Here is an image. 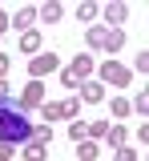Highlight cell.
<instances>
[{
    "label": "cell",
    "mask_w": 149,
    "mask_h": 161,
    "mask_svg": "<svg viewBox=\"0 0 149 161\" xmlns=\"http://www.w3.org/2000/svg\"><path fill=\"white\" fill-rule=\"evenodd\" d=\"M48 137H52V129H48V125H32V141L48 145Z\"/></svg>",
    "instance_id": "obj_20"
},
{
    "label": "cell",
    "mask_w": 149,
    "mask_h": 161,
    "mask_svg": "<svg viewBox=\"0 0 149 161\" xmlns=\"http://www.w3.org/2000/svg\"><path fill=\"white\" fill-rule=\"evenodd\" d=\"M61 69V60H57V53H36V57L28 60V73H32V80L48 77V73H57Z\"/></svg>",
    "instance_id": "obj_4"
},
{
    "label": "cell",
    "mask_w": 149,
    "mask_h": 161,
    "mask_svg": "<svg viewBox=\"0 0 149 161\" xmlns=\"http://www.w3.org/2000/svg\"><path fill=\"white\" fill-rule=\"evenodd\" d=\"M101 16H105L109 24L117 28V24H125V16H129V4H105V8H101Z\"/></svg>",
    "instance_id": "obj_11"
},
{
    "label": "cell",
    "mask_w": 149,
    "mask_h": 161,
    "mask_svg": "<svg viewBox=\"0 0 149 161\" xmlns=\"http://www.w3.org/2000/svg\"><path fill=\"white\" fill-rule=\"evenodd\" d=\"M77 113H81V101L69 97V101H44L41 105V117L48 121V125H57V121H77Z\"/></svg>",
    "instance_id": "obj_2"
},
{
    "label": "cell",
    "mask_w": 149,
    "mask_h": 161,
    "mask_svg": "<svg viewBox=\"0 0 149 161\" xmlns=\"http://www.w3.org/2000/svg\"><path fill=\"white\" fill-rule=\"evenodd\" d=\"M4 28H8V12L0 8V36H4Z\"/></svg>",
    "instance_id": "obj_27"
},
{
    "label": "cell",
    "mask_w": 149,
    "mask_h": 161,
    "mask_svg": "<svg viewBox=\"0 0 149 161\" xmlns=\"http://www.w3.org/2000/svg\"><path fill=\"white\" fill-rule=\"evenodd\" d=\"M109 133V121H93V125H89V137H105Z\"/></svg>",
    "instance_id": "obj_23"
},
{
    "label": "cell",
    "mask_w": 149,
    "mask_h": 161,
    "mask_svg": "<svg viewBox=\"0 0 149 161\" xmlns=\"http://www.w3.org/2000/svg\"><path fill=\"white\" fill-rule=\"evenodd\" d=\"M125 48V32L121 28H109V44H105V53H121Z\"/></svg>",
    "instance_id": "obj_12"
},
{
    "label": "cell",
    "mask_w": 149,
    "mask_h": 161,
    "mask_svg": "<svg viewBox=\"0 0 149 161\" xmlns=\"http://www.w3.org/2000/svg\"><path fill=\"white\" fill-rule=\"evenodd\" d=\"M32 20H36V8H32V4H24L16 16H8V24H12V28H20V32H28V28H32Z\"/></svg>",
    "instance_id": "obj_8"
},
{
    "label": "cell",
    "mask_w": 149,
    "mask_h": 161,
    "mask_svg": "<svg viewBox=\"0 0 149 161\" xmlns=\"http://www.w3.org/2000/svg\"><path fill=\"white\" fill-rule=\"evenodd\" d=\"M77 89H81V97H77V101H85V105H97V101L105 97V85H101V80H81Z\"/></svg>",
    "instance_id": "obj_6"
},
{
    "label": "cell",
    "mask_w": 149,
    "mask_h": 161,
    "mask_svg": "<svg viewBox=\"0 0 149 161\" xmlns=\"http://www.w3.org/2000/svg\"><path fill=\"white\" fill-rule=\"evenodd\" d=\"M77 16H81V20L89 24L93 16H101V8H97V4H89V0H85V4H77Z\"/></svg>",
    "instance_id": "obj_17"
},
{
    "label": "cell",
    "mask_w": 149,
    "mask_h": 161,
    "mask_svg": "<svg viewBox=\"0 0 149 161\" xmlns=\"http://www.w3.org/2000/svg\"><path fill=\"white\" fill-rule=\"evenodd\" d=\"M101 80H105V85H117V89H129V85H133V73H129L121 60H105V64H101Z\"/></svg>",
    "instance_id": "obj_3"
},
{
    "label": "cell",
    "mask_w": 149,
    "mask_h": 161,
    "mask_svg": "<svg viewBox=\"0 0 149 161\" xmlns=\"http://www.w3.org/2000/svg\"><path fill=\"white\" fill-rule=\"evenodd\" d=\"M32 141V125H28V113L12 97L0 101V145H24Z\"/></svg>",
    "instance_id": "obj_1"
},
{
    "label": "cell",
    "mask_w": 149,
    "mask_h": 161,
    "mask_svg": "<svg viewBox=\"0 0 149 161\" xmlns=\"http://www.w3.org/2000/svg\"><path fill=\"white\" fill-rule=\"evenodd\" d=\"M61 85H64V89H77V85H81V80L73 77V73H69V69H61Z\"/></svg>",
    "instance_id": "obj_25"
},
{
    "label": "cell",
    "mask_w": 149,
    "mask_h": 161,
    "mask_svg": "<svg viewBox=\"0 0 149 161\" xmlns=\"http://www.w3.org/2000/svg\"><path fill=\"white\" fill-rule=\"evenodd\" d=\"M16 105H20L24 113H28V109H41V105H44V80H28L24 93L16 97Z\"/></svg>",
    "instance_id": "obj_5"
},
{
    "label": "cell",
    "mask_w": 149,
    "mask_h": 161,
    "mask_svg": "<svg viewBox=\"0 0 149 161\" xmlns=\"http://www.w3.org/2000/svg\"><path fill=\"white\" fill-rule=\"evenodd\" d=\"M0 161H12V145H0Z\"/></svg>",
    "instance_id": "obj_26"
},
{
    "label": "cell",
    "mask_w": 149,
    "mask_h": 161,
    "mask_svg": "<svg viewBox=\"0 0 149 161\" xmlns=\"http://www.w3.org/2000/svg\"><path fill=\"white\" fill-rule=\"evenodd\" d=\"M4 73H8V57L0 53V77H4Z\"/></svg>",
    "instance_id": "obj_28"
},
{
    "label": "cell",
    "mask_w": 149,
    "mask_h": 161,
    "mask_svg": "<svg viewBox=\"0 0 149 161\" xmlns=\"http://www.w3.org/2000/svg\"><path fill=\"white\" fill-rule=\"evenodd\" d=\"M69 137H73V141H85L89 137V121H73V125H69Z\"/></svg>",
    "instance_id": "obj_16"
},
{
    "label": "cell",
    "mask_w": 149,
    "mask_h": 161,
    "mask_svg": "<svg viewBox=\"0 0 149 161\" xmlns=\"http://www.w3.org/2000/svg\"><path fill=\"white\" fill-rule=\"evenodd\" d=\"M113 161H137V149H129V145H121V149L113 153Z\"/></svg>",
    "instance_id": "obj_22"
},
{
    "label": "cell",
    "mask_w": 149,
    "mask_h": 161,
    "mask_svg": "<svg viewBox=\"0 0 149 161\" xmlns=\"http://www.w3.org/2000/svg\"><path fill=\"white\" fill-rule=\"evenodd\" d=\"M48 157V149H44L41 141H32V145H24V161H44Z\"/></svg>",
    "instance_id": "obj_14"
},
{
    "label": "cell",
    "mask_w": 149,
    "mask_h": 161,
    "mask_svg": "<svg viewBox=\"0 0 149 161\" xmlns=\"http://www.w3.org/2000/svg\"><path fill=\"white\" fill-rule=\"evenodd\" d=\"M105 137H109V145H117V149H121V145H125V137H129V133H125V121H121V125H109Z\"/></svg>",
    "instance_id": "obj_13"
},
{
    "label": "cell",
    "mask_w": 149,
    "mask_h": 161,
    "mask_svg": "<svg viewBox=\"0 0 149 161\" xmlns=\"http://www.w3.org/2000/svg\"><path fill=\"white\" fill-rule=\"evenodd\" d=\"M109 113H113V117H121V121H125V113H129V101H125V97H117L113 105H109Z\"/></svg>",
    "instance_id": "obj_18"
},
{
    "label": "cell",
    "mask_w": 149,
    "mask_h": 161,
    "mask_svg": "<svg viewBox=\"0 0 149 161\" xmlns=\"http://www.w3.org/2000/svg\"><path fill=\"white\" fill-rule=\"evenodd\" d=\"M61 16H64L61 0H52V4H41V8H36V20H44V24H57Z\"/></svg>",
    "instance_id": "obj_10"
},
{
    "label": "cell",
    "mask_w": 149,
    "mask_h": 161,
    "mask_svg": "<svg viewBox=\"0 0 149 161\" xmlns=\"http://www.w3.org/2000/svg\"><path fill=\"white\" fill-rule=\"evenodd\" d=\"M89 44L93 48H105L109 44V28H89Z\"/></svg>",
    "instance_id": "obj_15"
},
{
    "label": "cell",
    "mask_w": 149,
    "mask_h": 161,
    "mask_svg": "<svg viewBox=\"0 0 149 161\" xmlns=\"http://www.w3.org/2000/svg\"><path fill=\"white\" fill-rule=\"evenodd\" d=\"M41 48H44V40H41V32H36V28L20 32V53H24V57H36Z\"/></svg>",
    "instance_id": "obj_7"
},
{
    "label": "cell",
    "mask_w": 149,
    "mask_h": 161,
    "mask_svg": "<svg viewBox=\"0 0 149 161\" xmlns=\"http://www.w3.org/2000/svg\"><path fill=\"white\" fill-rule=\"evenodd\" d=\"M69 73H73L77 80H85L89 73H93V57H89V53H77V57H73V64H69Z\"/></svg>",
    "instance_id": "obj_9"
},
{
    "label": "cell",
    "mask_w": 149,
    "mask_h": 161,
    "mask_svg": "<svg viewBox=\"0 0 149 161\" xmlns=\"http://www.w3.org/2000/svg\"><path fill=\"white\" fill-rule=\"evenodd\" d=\"M133 69L145 73V69H149V53H137V57H133Z\"/></svg>",
    "instance_id": "obj_24"
},
{
    "label": "cell",
    "mask_w": 149,
    "mask_h": 161,
    "mask_svg": "<svg viewBox=\"0 0 149 161\" xmlns=\"http://www.w3.org/2000/svg\"><path fill=\"white\" fill-rule=\"evenodd\" d=\"M97 153H101L97 145H77V157L81 161H97Z\"/></svg>",
    "instance_id": "obj_19"
},
{
    "label": "cell",
    "mask_w": 149,
    "mask_h": 161,
    "mask_svg": "<svg viewBox=\"0 0 149 161\" xmlns=\"http://www.w3.org/2000/svg\"><path fill=\"white\" fill-rule=\"evenodd\" d=\"M129 113H149V101H145V93H137V97H133V105H129Z\"/></svg>",
    "instance_id": "obj_21"
}]
</instances>
